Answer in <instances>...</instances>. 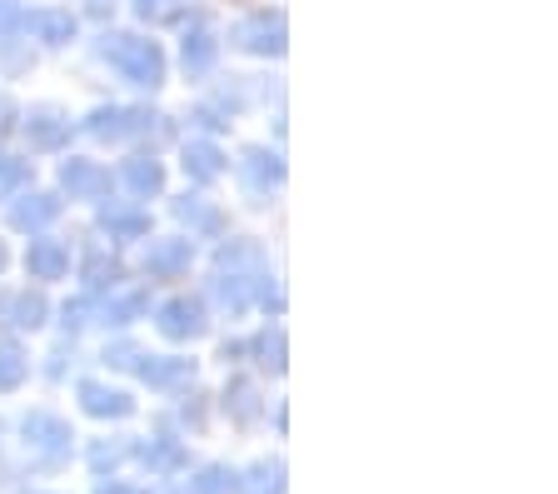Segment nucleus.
I'll return each instance as SVG.
<instances>
[{
    "label": "nucleus",
    "instance_id": "f257e3e1",
    "mask_svg": "<svg viewBox=\"0 0 558 494\" xmlns=\"http://www.w3.org/2000/svg\"><path fill=\"white\" fill-rule=\"evenodd\" d=\"M116 60L125 65L130 81H145V85L160 81V50H155L150 40H120V46H116Z\"/></svg>",
    "mask_w": 558,
    "mask_h": 494
},
{
    "label": "nucleus",
    "instance_id": "f03ea898",
    "mask_svg": "<svg viewBox=\"0 0 558 494\" xmlns=\"http://www.w3.org/2000/svg\"><path fill=\"white\" fill-rule=\"evenodd\" d=\"M25 439H31L35 449H46L50 459H60L70 449V424L56 420V414H31V420H25Z\"/></svg>",
    "mask_w": 558,
    "mask_h": 494
},
{
    "label": "nucleus",
    "instance_id": "7ed1b4c3",
    "mask_svg": "<svg viewBox=\"0 0 558 494\" xmlns=\"http://www.w3.org/2000/svg\"><path fill=\"white\" fill-rule=\"evenodd\" d=\"M81 405L90 414H100V420H125L135 405H130V395H120V389H105V385H95V379H85L81 385Z\"/></svg>",
    "mask_w": 558,
    "mask_h": 494
},
{
    "label": "nucleus",
    "instance_id": "20e7f679",
    "mask_svg": "<svg viewBox=\"0 0 558 494\" xmlns=\"http://www.w3.org/2000/svg\"><path fill=\"white\" fill-rule=\"evenodd\" d=\"M160 329L170 340H185V335H199V305L195 300H170L160 310Z\"/></svg>",
    "mask_w": 558,
    "mask_h": 494
},
{
    "label": "nucleus",
    "instance_id": "39448f33",
    "mask_svg": "<svg viewBox=\"0 0 558 494\" xmlns=\"http://www.w3.org/2000/svg\"><path fill=\"white\" fill-rule=\"evenodd\" d=\"M240 490V474L225 470V465H209L199 470V480H190V494H234Z\"/></svg>",
    "mask_w": 558,
    "mask_h": 494
},
{
    "label": "nucleus",
    "instance_id": "423d86ee",
    "mask_svg": "<svg viewBox=\"0 0 558 494\" xmlns=\"http://www.w3.org/2000/svg\"><path fill=\"white\" fill-rule=\"evenodd\" d=\"M140 455H145V465H150V470H160V474H170V470H180V465H185V455H180V445H174V439H150Z\"/></svg>",
    "mask_w": 558,
    "mask_h": 494
},
{
    "label": "nucleus",
    "instance_id": "0eeeda50",
    "mask_svg": "<svg viewBox=\"0 0 558 494\" xmlns=\"http://www.w3.org/2000/svg\"><path fill=\"white\" fill-rule=\"evenodd\" d=\"M185 170H195L199 180H209L215 176V170H220V150H215V145H185Z\"/></svg>",
    "mask_w": 558,
    "mask_h": 494
},
{
    "label": "nucleus",
    "instance_id": "6e6552de",
    "mask_svg": "<svg viewBox=\"0 0 558 494\" xmlns=\"http://www.w3.org/2000/svg\"><path fill=\"white\" fill-rule=\"evenodd\" d=\"M25 354L15 350V345H0V389H15L25 379Z\"/></svg>",
    "mask_w": 558,
    "mask_h": 494
},
{
    "label": "nucleus",
    "instance_id": "1a4fd4ad",
    "mask_svg": "<svg viewBox=\"0 0 558 494\" xmlns=\"http://www.w3.org/2000/svg\"><path fill=\"white\" fill-rule=\"evenodd\" d=\"M31 265H35L40 275H60V270H65V255H60L56 245H35V250H31Z\"/></svg>",
    "mask_w": 558,
    "mask_h": 494
},
{
    "label": "nucleus",
    "instance_id": "9d476101",
    "mask_svg": "<svg viewBox=\"0 0 558 494\" xmlns=\"http://www.w3.org/2000/svg\"><path fill=\"white\" fill-rule=\"evenodd\" d=\"M209 56H215V40L209 36H195V46L185 40V65H209Z\"/></svg>",
    "mask_w": 558,
    "mask_h": 494
},
{
    "label": "nucleus",
    "instance_id": "9b49d317",
    "mask_svg": "<svg viewBox=\"0 0 558 494\" xmlns=\"http://www.w3.org/2000/svg\"><path fill=\"white\" fill-rule=\"evenodd\" d=\"M130 185H135V190H155V185H160V170H155V165H135V170H130Z\"/></svg>",
    "mask_w": 558,
    "mask_h": 494
},
{
    "label": "nucleus",
    "instance_id": "f8f14e48",
    "mask_svg": "<svg viewBox=\"0 0 558 494\" xmlns=\"http://www.w3.org/2000/svg\"><path fill=\"white\" fill-rule=\"evenodd\" d=\"M100 494H140V490H130V484H105Z\"/></svg>",
    "mask_w": 558,
    "mask_h": 494
},
{
    "label": "nucleus",
    "instance_id": "ddd939ff",
    "mask_svg": "<svg viewBox=\"0 0 558 494\" xmlns=\"http://www.w3.org/2000/svg\"><path fill=\"white\" fill-rule=\"evenodd\" d=\"M140 11L150 15V11H165V0H140Z\"/></svg>",
    "mask_w": 558,
    "mask_h": 494
}]
</instances>
